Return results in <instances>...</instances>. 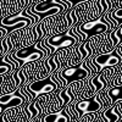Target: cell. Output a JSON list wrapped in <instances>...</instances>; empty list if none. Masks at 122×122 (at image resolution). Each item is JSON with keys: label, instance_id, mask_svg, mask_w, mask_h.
<instances>
[{"label": "cell", "instance_id": "52a82bcc", "mask_svg": "<svg viewBox=\"0 0 122 122\" xmlns=\"http://www.w3.org/2000/svg\"><path fill=\"white\" fill-rule=\"evenodd\" d=\"M75 111L77 114V117L81 118L84 115L89 114V112H95V111H100L103 109V105L100 104V101L98 100L97 95L95 97H90L87 99H82L76 103L75 105Z\"/></svg>", "mask_w": 122, "mask_h": 122}, {"label": "cell", "instance_id": "8fae6325", "mask_svg": "<svg viewBox=\"0 0 122 122\" xmlns=\"http://www.w3.org/2000/svg\"><path fill=\"white\" fill-rule=\"evenodd\" d=\"M43 122H70V117L66 111H57V112H51L44 116Z\"/></svg>", "mask_w": 122, "mask_h": 122}, {"label": "cell", "instance_id": "d6986e66", "mask_svg": "<svg viewBox=\"0 0 122 122\" xmlns=\"http://www.w3.org/2000/svg\"><path fill=\"white\" fill-rule=\"evenodd\" d=\"M77 122H84V120H81V121H77Z\"/></svg>", "mask_w": 122, "mask_h": 122}, {"label": "cell", "instance_id": "5b68a950", "mask_svg": "<svg viewBox=\"0 0 122 122\" xmlns=\"http://www.w3.org/2000/svg\"><path fill=\"white\" fill-rule=\"evenodd\" d=\"M27 101H29V98L18 89V90L12 92V93L0 95V109H1V111H5L7 109L18 107L26 104Z\"/></svg>", "mask_w": 122, "mask_h": 122}, {"label": "cell", "instance_id": "e0dca14e", "mask_svg": "<svg viewBox=\"0 0 122 122\" xmlns=\"http://www.w3.org/2000/svg\"><path fill=\"white\" fill-rule=\"evenodd\" d=\"M111 15H112V17L115 18V21L117 22V25H122V7H118L116 10H114L112 12H111Z\"/></svg>", "mask_w": 122, "mask_h": 122}, {"label": "cell", "instance_id": "9a60e30c", "mask_svg": "<svg viewBox=\"0 0 122 122\" xmlns=\"http://www.w3.org/2000/svg\"><path fill=\"white\" fill-rule=\"evenodd\" d=\"M109 95L112 100V103H116L117 100L122 99V84L121 86H115L111 89H109Z\"/></svg>", "mask_w": 122, "mask_h": 122}, {"label": "cell", "instance_id": "6da1fadb", "mask_svg": "<svg viewBox=\"0 0 122 122\" xmlns=\"http://www.w3.org/2000/svg\"><path fill=\"white\" fill-rule=\"evenodd\" d=\"M66 9H68V5L65 4V3H59L56 0H45V1L38 3L33 6L28 7L27 11L39 16L40 20H43L46 16L57 15L60 12H62Z\"/></svg>", "mask_w": 122, "mask_h": 122}, {"label": "cell", "instance_id": "2e32d148", "mask_svg": "<svg viewBox=\"0 0 122 122\" xmlns=\"http://www.w3.org/2000/svg\"><path fill=\"white\" fill-rule=\"evenodd\" d=\"M16 68L10 62H6L4 59H0V75H5V73H9L11 70Z\"/></svg>", "mask_w": 122, "mask_h": 122}, {"label": "cell", "instance_id": "ffe728a7", "mask_svg": "<svg viewBox=\"0 0 122 122\" xmlns=\"http://www.w3.org/2000/svg\"><path fill=\"white\" fill-rule=\"evenodd\" d=\"M1 37H3V36H1V33H0V38H1Z\"/></svg>", "mask_w": 122, "mask_h": 122}, {"label": "cell", "instance_id": "7a4b0ae2", "mask_svg": "<svg viewBox=\"0 0 122 122\" xmlns=\"http://www.w3.org/2000/svg\"><path fill=\"white\" fill-rule=\"evenodd\" d=\"M43 42L50 49V53H54L56 49H67V48L76 45L77 43H79V38L76 34H73L72 29H68L64 34H56V36L48 37Z\"/></svg>", "mask_w": 122, "mask_h": 122}, {"label": "cell", "instance_id": "4fadbf2b", "mask_svg": "<svg viewBox=\"0 0 122 122\" xmlns=\"http://www.w3.org/2000/svg\"><path fill=\"white\" fill-rule=\"evenodd\" d=\"M110 39H111V50L120 46V44L122 43V30H121L120 27L116 28L114 32L110 34Z\"/></svg>", "mask_w": 122, "mask_h": 122}, {"label": "cell", "instance_id": "277c9868", "mask_svg": "<svg viewBox=\"0 0 122 122\" xmlns=\"http://www.w3.org/2000/svg\"><path fill=\"white\" fill-rule=\"evenodd\" d=\"M14 57L15 61H17L18 64V68L22 67L26 64L29 62H34V61H38L40 59H44V51L40 50L37 45H30V46H26L22 49H18L11 55Z\"/></svg>", "mask_w": 122, "mask_h": 122}, {"label": "cell", "instance_id": "9c48e42d", "mask_svg": "<svg viewBox=\"0 0 122 122\" xmlns=\"http://www.w3.org/2000/svg\"><path fill=\"white\" fill-rule=\"evenodd\" d=\"M61 76L64 77V79L67 82V84L72 83V82H79L82 79H86L90 77L89 71L84 67V65H77V66H70L66 67L61 71Z\"/></svg>", "mask_w": 122, "mask_h": 122}, {"label": "cell", "instance_id": "ba28073f", "mask_svg": "<svg viewBox=\"0 0 122 122\" xmlns=\"http://www.w3.org/2000/svg\"><path fill=\"white\" fill-rule=\"evenodd\" d=\"M78 29L81 30V32H83L87 36V39H88L89 37L99 36V34L105 33L106 30L110 29V25L105 21L104 18H99V20H95V21L84 22L83 25H81L78 27Z\"/></svg>", "mask_w": 122, "mask_h": 122}, {"label": "cell", "instance_id": "30bf717a", "mask_svg": "<svg viewBox=\"0 0 122 122\" xmlns=\"http://www.w3.org/2000/svg\"><path fill=\"white\" fill-rule=\"evenodd\" d=\"M105 88H107V82H106L105 77L100 73H97L89 81V89L86 92V94L82 98H84V99L90 98V95H93L94 93H99V92L104 90Z\"/></svg>", "mask_w": 122, "mask_h": 122}, {"label": "cell", "instance_id": "5bb4252c", "mask_svg": "<svg viewBox=\"0 0 122 122\" xmlns=\"http://www.w3.org/2000/svg\"><path fill=\"white\" fill-rule=\"evenodd\" d=\"M71 90H72V88H71V86H68L67 88H65L60 93V98H61V100H62V105H61L62 107L68 105L71 101H72V99H73V95L71 94Z\"/></svg>", "mask_w": 122, "mask_h": 122}, {"label": "cell", "instance_id": "7c38bea8", "mask_svg": "<svg viewBox=\"0 0 122 122\" xmlns=\"http://www.w3.org/2000/svg\"><path fill=\"white\" fill-rule=\"evenodd\" d=\"M118 120H120V115L116 112L114 106H112V107H109L104 111L98 122H117Z\"/></svg>", "mask_w": 122, "mask_h": 122}, {"label": "cell", "instance_id": "ac0fdd59", "mask_svg": "<svg viewBox=\"0 0 122 122\" xmlns=\"http://www.w3.org/2000/svg\"><path fill=\"white\" fill-rule=\"evenodd\" d=\"M61 1L67 4L70 6V9H71V7L76 6L77 4H79V3H86V1H89V0H61Z\"/></svg>", "mask_w": 122, "mask_h": 122}, {"label": "cell", "instance_id": "3957f363", "mask_svg": "<svg viewBox=\"0 0 122 122\" xmlns=\"http://www.w3.org/2000/svg\"><path fill=\"white\" fill-rule=\"evenodd\" d=\"M57 88H59L57 83L51 78V76H50V77L38 79L36 82L28 84L25 88V90L28 92V94L32 97V99H36L39 95H45V94H49V93H53V92H55Z\"/></svg>", "mask_w": 122, "mask_h": 122}, {"label": "cell", "instance_id": "8992f818", "mask_svg": "<svg viewBox=\"0 0 122 122\" xmlns=\"http://www.w3.org/2000/svg\"><path fill=\"white\" fill-rule=\"evenodd\" d=\"M121 60H122L121 55L115 50V51L99 54L98 56H95L93 60H92V62H93V65L97 67L98 71H103L107 67L120 65Z\"/></svg>", "mask_w": 122, "mask_h": 122}]
</instances>
